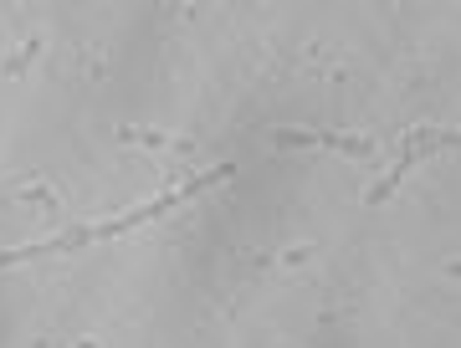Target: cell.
<instances>
[{
  "instance_id": "6da1fadb",
  "label": "cell",
  "mask_w": 461,
  "mask_h": 348,
  "mask_svg": "<svg viewBox=\"0 0 461 348\" xmlns=\"http://www.w3.org/2000/svg\"><path fill=\"white\" fill-rule=\"evenodd\" d=\"M277 143L287 149H334V154H349V159H375L379 149L359 134H303V128H277Z\"/></svg>"
},
{
  "instance_id": "7a4b0ae2",
  "label": "cell",
  "mask_w": 461,
  "mask_h": 348,
  "mask_svg": "<svg viewBox=\"0 0 461 348\" xmlns=\"http://www.w3.org/2000/svg\"><path fill=\"white\" fill-rule=\"evenodd\" d=\"M118 143H144V149H190V139H174V134H159V128H133V123L118 128Z\"/></svg>"
},
{
  "instance_id": "3957f363",
  "label": "cell",
  "mask_w": 461,
  "mask_h": 348,
  "mask_svg": "<svg viewBox=\"0 0 461 348\" xmlns=\"http://www.w3.org/2000/svg\"><path fill=\"white\" fill-rule=\"evenodd\" d=\"M42 46H46L42 36H26V41H21V52H11V57L0 61V72H5V77H21L26 67H31V61L42 57Z\"/></svg>"
},
{
  "instance_id": "277c9868",
  "label": "cell",
  "mask_w": 461,
  "mask_h": 348,
  "mask_svg": "<svg viewBox=\"0 0 461 348\" xmlns=\"http://www.w3.org/2000/svg\"><path fill=\"white\" fill-rule=\"evenodd\" d=\"M21 200L42 205L46 215H62V200H57V195H52V190H46V184H26V190H21Z\"/></svg>"
},
{
  "instance_id": "5b68a950",
  "label": "cell",
  "mask_w": 461,
  "mask_h": 348,
  "mask_svg": "<svg viewBox=\"0 0 461 348\" xmlns=\"http://www.w3.org/2000/svg\"><path fill=\"white\" fill-rule=\"evenodd\" d=\"M308 256H318V246H313V241H308V246H293V251H282L277 262H282V266H297V262H308Z\"/></svg>"
}]
</instances>
